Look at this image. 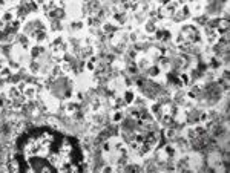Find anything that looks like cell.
Instances as JSON below:
<instances>
[{"label":"cell","instance_id":"4","mask_svg":"<svg viewBox=\"0 0 230 173\" xmlns=\"http://www.w3.org/2000/svg\"><path fill=\"white\" fill-rule=\"evenodd\" d=\"M42 52H43V48H40V46H38V48H32V51H31V55L35 58V57H40V55H42Z\"/></svg>","mask_w":230,"mask_h":173},{"label":"cell","instance_id":"8","mask_svg":"<svg viewBox=\"0 0 230 173\" xmlns=\"http://www.w3.org/2000/svg\"><path fill=\"white\" fill-rule=\"evenodd\" d=\"M88 69H95V58H91L89 61H88Z\"/></svg>","mask_w":230,"mask_h":173},{"label":"cell","instance_id":"3","mask_svg":"<svg viewBox=\"0 0 230 173\" xmlns=\"http://www.w3.org/2000/svg\"><path fill=\"white\" fill-rule=\"evenodd\" d=\"M22 91H23V94H25L26 98H32V97L35 95V87H34V86H28V87L22 89Z\"/></svg>","mask_w":230,"mask_h":173},{"label":"cell","instance_id":"6","mask_svg":"<svg viewBox=\"0 0 230 173\" xmlns=\"http://www.w3.org/2000/svg\"><path fill=\"white\" fill-rule=\"evenodd\" d=\"M20 45H22V48H29V40L26 38L25 35L20 37Z\"/></svg>","mask_w":230,"mask_h":173},{"label":"cell","instance_id":"1","mask_svg":"<svg viewBox=\"0 0 230 173\" xmlns=\"http://www.w3.org/2000/svg\"><path fill=\"white\" fill-rule=\"evenodd\" d=\"M83 153L77 140L48 127L26 132L19 140L16 162L28 172H81Z\"/></svg>","mask_w":230,"mask_h":173},{"label":"cell","instance_id":"2","mask_svg":"<svg viewBox=\"0 0 230 173\" xmlns=\"http://www.w3.org/2000/svg\"><path fill=\"white\" fill-rule=\"evenodd\" d=\"M16 12H17V9H16V8H14V9L6 11V12L2 16V23H11V22H12V19L16 17Z\"/></svg>","mask_w":230,"mask_h":173},{"label":"cell","instance_id":"10","mask_svg":"<svg viewBox=\"0 0 230 173\" xmlns=\"http://www.w3.org/2000/svg\"><path fill=\"white\" fill-rule=\"evenodd\" d=\"M35 3H45V0H35Z\"/></svg>","mask_w":230,"mask_h":173},{"label":"cell","instance_id":"5","mask_svg":"<svg viewBox=\"0 0 230 173\" xmlns=\"http://www.w3.org/2000/svg\"><path fill=\"white\" fill-rule=\"evenodd\" d=\"M117 29V26H114V25H109V23H106V25L103 26V31L106 32V34H109V32H114Z\"/></svg>","mask_w":230,"mask_h":173},{"label":"cell","instance_id":"9","mask_svg":"<svg viewBox=\"0 0 230 173\" xmlns=\"http://www.w3.org/2000/svg\"><path fill=\"white\" fill-rule=\"evenodd\" d=\"M5 68H6V60L0 57V71H3Z\"/></svg>","mask_w":230,"mask_h":173},{"label":"cell","instance_id":"7","mask_svg":"<svg viewBox=\"0 0 230 173\" xmlns=\"http://www.w3.org/2000/svg\"><path fill=\"white\" fill-rule=\"evenodd\" d=\"M72 29H74V31H80V29H83V23H81V22H75V23H72Z\"/></svg>","mask_w":230,"mask_h":173}]
</instances>
